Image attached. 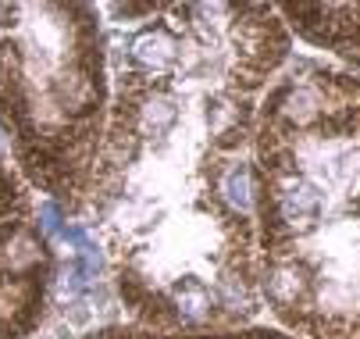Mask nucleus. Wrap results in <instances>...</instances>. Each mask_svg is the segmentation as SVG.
Wrapping results in <instances>:
<instances>
[{
  "mask_svg": "<svg viewBox=\"0 0 360 339\" xmlns=\"http://www.w3.org/2000/svg\"><path fill=\"white\" fill-rule=\"evenodd\" d=\"M36 218L32 189L0 129V339H25L46 314L58 261Z\"/></svg>",
  "mask_w": 360,
  "mask_h": 339,
  "instance_id": "20e7f679",
  "label": "nucleus"
},
{
  "mask_svg": "<svg viewBox=\"0 0 360 339\" xmlns=\"http://www.w3.org/2000/svg\"><path fill=\"white\" fill-rule=\"evenodd\" d=\"M186 51L165 75L111 65V111L89 204L129 314L161 332L243 328L261 311L257 229L225 204L246 161L257 93L289 65L271 4H186Z\"/></svg>",
  "mask_w": 360,
  "mask_h": 339,
  "instance_id": "f257e3e1",
  "label": "nucleus"
},
{
  "mask_svg": "<svg viewBox=\"0 0 360 339\" xmlns=\"http://www.w3.org/2000/svg\"><path fill=\"white\" fill-rule=\"evenodd\" d=\"M111 111L108 36L89 4H0V129L29 186L82 211Z\"/></svg>",
  "mask_w": 360,
  "mask_h": 339,
  "instance_id": "7ed1b4c3",
  "label": "nucleus"
},
{
  "mask_svg": "<svg viewBox=\"0 0 360 339\" xmlns=\"http://www.w3.org/2000/svg\"><path fill=\"white\" fill-rule=\"evenodd\" d=\"M82 339H292L285 332L271 328H207V332H161L146 325H108L93 328Z\"/></svg>",
  "mask_w": 360,
  "mask_h": 339,
  "instance_id": "423d86ee",
  "label": "nucleus"
},
{
  "mask_svg": "<svg viewBox=\"0 0 360 339\" xmlns=\"http://www.w3.org/2000/svg\"><path fill=\"white\" fill-rule=\"evenodd\" d=\"M278 15L311 46L360 68V4H282Z\"/></svg>",
  "mask_w": 360,
  "mask_h": 339,
  "instance_id": "39448f33",
  "label": "nucleus"
},
{
  "mask_svg": "<svg viewBox=\"0 0 360 339\" xmlns=\"http://www.w3.org/2000/svg\"><path fill=\"white\" fill-rule=\"evenodd\" d=\"M257 293L303 339H360V79L289 61L257 104Z\"/></svg>",
  "mask_w": 360,
  "mask_h": 339,
  "instance_id": "f03ea898",
  "label": "nucleus"
}]
</instances>
